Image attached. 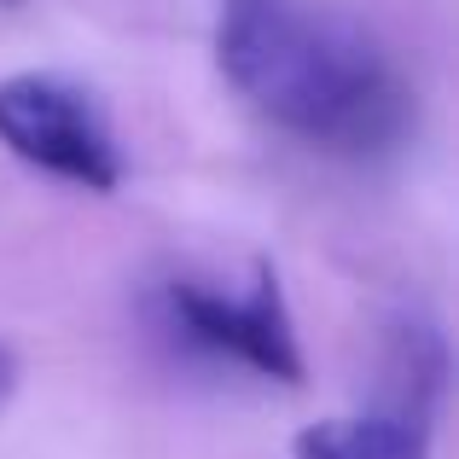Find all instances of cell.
Instances as JSON below:
<instances>
[{
  "label": "cell",
  "mask_w": 459,
  "mask_h": 459,
  "mask_svg": "<svg viewBox=\"0 0 459 459\" xmlns=\"http://www.w3.org/2000/svg\"><path fill=\"white\" fill-rule=\"evenodd\" d=\"M12 395H18V355L0 343V413L12 407Z\"/></svg>",
  "instance_id": "5"
},
{
  "label": "cell",
  "mask_w": 459,
  "mask_h": 459,
  "mask_svg": "<svg viewBox=\"0 0 459 459\" xmlns=\"http://www.w3.org/2000/svg\"><path fill=\"white\" fill-rule=\"evenodd\" d=\"M215 70L280 134L325 157H390L419 100L360 23L314 0H215Z\"/></svg>",
  "instance_id": "1"
},
{
  "label": "cell",
  "mask_w": 459,
  "mask_h": 459,
  "mask_svg": "<svg viewBox=\"0 0 459 459\" xmlns=\"http://www.w3.org/2000/svg\"><path fill=\"white\" fill-rule=\"evenodd\" d=\"M6 6H18V0H6Z\"/></svg>",
  "instance_id": "6"
},
{
  "label": "cell",
  "mask_w": 459,
  "mask_h": 459,
  "mask_svg": "<svg viewBox=\"0 0 459 459\" xmlns=\"http://www.w3.org/2000/svg\"><path fill=\"white\" fill-rule=\"evenodd\" d=\"M291 459H430V419L390 402L308 419L291 437Z\"/></svg>",
  "instance_id": "4"
},
{
  "label": "cell",
  "mask_w": 459,
  "mask_h": 459,
  "mask_svg": "<svg viewBox=\"0 0 459 459\" xmlns=\"http://www.w3.org/2000/svg\"><path fill=\"white\" fill-rule=\"evenodd\" d=\"M163 320L175 337L215 360L256 372L268 384H303L308 360L297 343V320L285 303V285L273 262H256L245 285H215V280H169L163 285Z\"/></svg>",
  "instance_id": "3"
},
{
  "label": "cell",
  "mask_w": 459,
  "mask_h": 459,
  "mask_svg": "<svg viewBox=\"0 0 459 459\" xmlns=\"http://www.w3.org/2000/svg\"><path fill=\"white\" fill-rule=\"evenodd\" d=\"M0 146L23 169L65 180L76 192L123 186V146L100 93L65 70H12L0 76Z\"/></svg>",
  "instance_id": "2"
}]
</instances>
